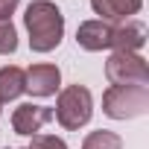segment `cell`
<instances>
[{
  "label": "cell",
  "instance_id": "15",
  "mask_svg": "<svg viewBox=\"0 0 149 149\" xmlns=\"http://www.w3.org/2000/svg\"><path fill=\"white\" fill-rule=\"evenodd\" d=\"M24 149H29V146H24Z\"/></svg>",
  "mask_w": 149,
  "mask_h": 149
},
{
  "label": "cell",
  "instance_id": "7",
  "mask_svg": "<svg viewBox=\"0 0 149 149\" xmlns=\"http://www.w3.org/2000/svg\"><path fill=\"white\" fill-rule=\"evenodd\" d=\"M111 32H114V26L100 21V18L97 21H85L76 29V44L82 50H88V53H102V50L111 47Z\"/></svg>",
  "mask_w": 149,
  "mask_h": 149
},
{
  "label": "cell",
  "instance_id": "11",
  "mask_svg": "<svg viewBox=\"0 0 149 149\" xmlns=\"http://www.w3.org/2000/svg\"><path fill=\"white\" fill-rule=\"evenodd\" d=\"M82 149H123V137L108 129H97L82 140Z\"/></svg>",
  "mask_w": 149,
  "mask_h": 149
},
{
  "label": "cell",
  "instance_id": "5",
  "mask_svg": "<svg viewBox=\"0 0 149 149\" xmlns=\"http://www.w3.org/2000/svg\"><path fill=\"white\" fill-rule=\"evenodd\" d=\"M61 88V70L50 61H38V64H29L24 70V91L32 94V97H53L56 91Z\"/></svg>",
  "mask_w": 149,
  "mask_h": 149
},
{
  "label": "cell",
  "instance_id": "3",
  "mask_svg": "<svg viewBox=\"0 0 149 149\" xmlns=\"http://www.w3.org/2000/svg\"><path fill=\"white\" fill-rule=\"evenodd\" d=\"M149 111L146 85H111L102 94V114L111 120H134Z\"/></svg>",
  "mask_w": 149,
  "mask_h": 149
},
{
  "label": "cell",
  "instance_id": "12",
  "mask_svg": "<svg viewBox=\"0 0 149 149\" xmlns=\"http://www.w3.org/2000/svg\"><path fill=\"white\" fill-rule=\"evenodd\" d=\"M18 50V29L12 21H0V56H12Z\"/></svg>",
  "mask_w": 149,
  "mask_h": 149
},
{
  "label": "cell",
  "instance_id": "6",
  "mask_svg": "<svg viewBox=\"0 0 149 149\" xmlns=\"http://www.w3.org/2000/svg\"><path fill=\"white\" fill-rule=\"evenodd\" d=\"M53 120V108L47 105H35V102H24L12 111V129L15 134H38L41 126H47Z\"/></svg>",
  "mask_w": 149,
  "mask_h": 149
},
{
  "label": "cell",
  "instance_id": "4",
  "mask_svg": "<svg viewBox=\"0 0 149 149\" xmlns=\"http://www.w3.org/2000/svg\"><path fill=\"white\" fill-rule=\"evenodd\" d=\"M105 79L111 85H149V64L140 53H111L105 61Z\"/></svg>",
  "mask_w": 149,
  "mask_h": 149
},
{
  "label": "cell",
  "instance_id": "1",
  "mask_svg": "<svg viewBox=\"0 0 149 149\" xmlns=\"http://www.w3.org/2000/svg\"><path fill=\"white\" fill-rule=\"evenodd\" d=\"M24 26L29 32V50L32 53H50L64 38V15L50 0H32L24 15Z\"/></svg>",
  "mask_w": 149,
  "mask_h": 149
},
{
  "label": "cell",
  "instance_id": "10",
  "mask_svg": "<svg viewBox=\"0 0 149 149\" xmlns=\"http://www.w3.org/2000/svg\"><path fill=\"white\" fill-rule=\"evenodd\" d=\"M24 94V70L18 64L0 67V102H12Z\"/></svg>",
  "mask_w": 149,
  "mask_h": 149
},
{
  "label": "cell",
  "instance_id": "14",
  "mask_svg": "<svg viewBox=\"0 0 149 149\" xmlns=\"http://www.w3.org/2000/svg\"><path fill=\"white\" fill-rule=\"evenodd\" d=\"M18 6H21V0H0V21H12Z\"/></svg>",
  "mask_w": 149,
  "mask_h": 149
},
{
  "label": "cell",
  "instance_id": "2",
  "mask_svg": "<svg viewBox=\"0 0 149 149\" xmlns=\"http://www.w3.org/2000/svg\"><path fill=\"white\" fill-rule=\"evenodd\" d=\"M91 114H94V97H91V91H88L85 85L76 82V85H67V88L58 91V97H56V108H53V117L58 120L61 129L76 132V129L88 126Z\"/></svg>",
  "mask_w": 149,
  "mask_h": 149
},
{
  "label": "cell",
  "instance_id": "9",
  "mask_svg": "<svg viewBox=\"0 0 149 149\" xmlns=\"http://www.w3.org/2000/svg\"><path fill=\"white\" fill-rule=\"evenodd\" d=\"M94 15H100V21L114 24V21H129L132 15H137L143 9V0H91Z\"/></svg>",
  "mask_w": 149,
  "mask_h": 149
},
{
  "label": "cell",
  "instance_id": "8",
  "mask_svg": "<svg viewBox=\"0 0 149 149\" xmlns=\"http://www.w3.org/2000/svg\"><path fill=\"white\" fill-rule=\"evenodd\" d=\"M146 44V26L140 21H126L114 26L111 32V50L114 53H140Z\"/></svg>",
  "mask_w": 149,
  "mask_h": 149
},
{
  "label": "cell",
  "instance_id": "13",
  "mask_svg": "<svg viewBox=\"0 0 149 149\" xmlns=\"http://www.w3.org/2000/svg\"><path fill=\"white\" fill-rule=\"evenodd\" d=\"M29 149H67V143L56 134H32Z\"/></svg>",
  "mask_w": 149,
  "mask_h": 149
}]
</instances>
